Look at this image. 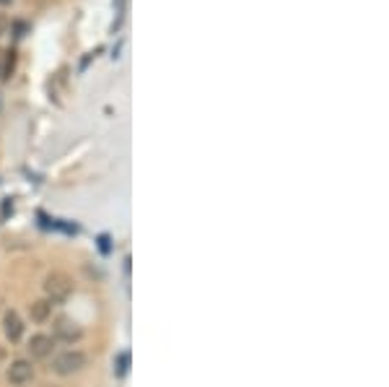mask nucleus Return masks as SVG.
I'll list each match as a JSON object with an SVG mask.
<instances>
[{
	"mask_svg": "<svg viewBox=\"0 0 389 387\" xmlns=\"http://www.w3.org/2000/svg\"><path fill=\"white\" fill-rule=\"evenodd\" d=\"M44 291H47L49 302H65L73 294V281L65 273H49L44 281Z\"/></svg>",
	"mask_w": 389,
	"mask_h": 387,
	"instance_id": "1",
	"label": "nucleus"
},
{
	"mask_svg": "<svg viewBox=\"0 0 389 387\" xmlns=\"http://www.w3.org/2000/svg\"><path fill=\"white\" fill-rule=\"evenodd\" d=\"M86 367V356L80 351H65L55 359V371L57 374H73Z\"/></svg>",
	"mask_w": 389,
	"mask_h": 387,
	"instance_id": "2",
	"label": "nucleus"
},
{
	"mask_svg": "<svg viewBox=\"0 0 389 387\" xmlns=\"http://www.w3.org/2000/svg\"><path fill=\"white\" fill-rule=\"evenodd\" d=\"M32 377H34V367L29 362L18 359V362L11 364L8 379L13 382V385H26V382H32Z\"/></svg>",
	"mask_w": 389,
	"mask_h": 387,
	"instance_id": "3",
	"label": "nucleus"
},
{
	"mask_svg": "<svg viewBox=\"0 0 389 387\" xmlns=\"http://www.w3.org/2000/svg\"><path fill=\"white\" fill-rule=\"evenodd\" d=\"M55 338L65 340V343H73V340L80 338V328L76 323H71L68 317H60L55 325Z\"/></svg>",
	"mask_w": 389,
	"mask_h": 387,
	"instance_id": "4",
	"label": "nucleus"
},
{
	"mask_svg": "<svg viewBox=\"0 0 389 387\" xmlns=\"http://www.w3.org/2000/svg\"><path fill=\"white\" fill-rule=\"evenodd\" d=\"M29 351H32L34 359H47L52 354V338L49 335H34L32 343H29Z\"/></svg>",
	"mask_w": 389,
	"mask_h": 387,
	"instance_id": "5",
	"label": "nucleus"
},
{
	"mask_svg": "<svg viewBox=\"0 0 389 387\" xmlns=\"http://www.w3.org/2000/svg\"><path fill=\"white\" fill-rule=\"evenodd\" d=\"M29 312H32V320L34 323H44L52 312V302L49 299H37L32 306H29Z\"/></svg>",
	"mask_w": 389,
	"mask_h": 387,
	"instance_id": "6",
	"label": "nucleus"
},
{
	"mask_svg": "<svg viewBox=\"0 0 389 387\" xmlns=\"http://www.w3.org/2000/svg\"><path fill=\"white\" fill-rule=\"evenodd\" d=\"M3 325H6V335H8L11 340H18V338H21V333H24V325H21V320H18L16 312H8V315H6V320H3Z\"/></svg>",
	"mask_w": 389,
	"mask_h": 387,
	"instance_id": "7",
	"label": "nucleus"
},
{
	"mask_svg": "<svg viewBox=\"0 0 389 387\" xmlns=\"http://www.w3.org/2000/svg\"><path fill=\"white\" fill-rule=\"evenodd\" d=\"M3 60H8V52H3V49H0V78L6 81V65H3Z\"/></svg>",
	"mask_w": 389,
	"mask_h": 387,
	"instance_id": "8",
	"label": "nucleus"
},
{
	"mask_svg": "<svg viewBox=\"0 0 389 387\" xmlns=\"http://www.w3.org/2000/svg\"><path fill=\"white\" fill-rule=\"evenodd\" d=\"M127 371V354H119V374Z\"/></svg>",
	"mask_w": 389,
	"mask_h": 387,
	"instance_id": "9",
	"label": "nucleus"
},
{
	"mask_svg": "<svg viewBox=\"0 0 389 387\" xmlns=\"http://www.w3.org/2000/svg\"><path fill=\"white\" fill-rule=\"evenodd\" d=\"M8 3H13V0H0V6H8Z\"/></svg>",
	"mask_w": 389,
	"mask_h": 387,
	"instance_id": "10",
	"label": "nucleus"
}]
</instances>
